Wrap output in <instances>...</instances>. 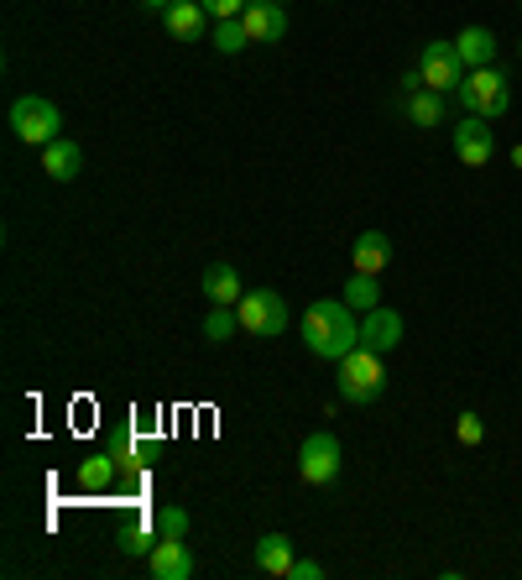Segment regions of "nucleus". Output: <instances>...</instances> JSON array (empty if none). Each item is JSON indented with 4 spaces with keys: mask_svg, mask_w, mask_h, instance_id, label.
Wrapping results in <instances>:
<instances>
[{
    "mask_svg": "<svg viewBox=\"0 0 522 580\" xmlns=\"http://www.w3.org/2000/svg\"><path fill=\"white\" fill-rule=\"evenodd\" d=\"M116 471H120L116 450H105V455H90L84 465H79V486H84V492H110V486H116Z\"/></svg>",
    "mask_w": 522,
    "mask_h": 580,
    "instance_id": "nucleus-19",
    "label": "nucleus"
},
{
    "mask_svg": "<svg viewBox=\"0 0 522 580\" xmlns=\"http://www.w3.org/2000/svg\"><path fill=\"white\" fill-rule=\"evenodd\" d=\"M324 576V565H319V559H293V576L287 580H319Z\"/></svg>",
    "mask_w": 522,
    "mask_h": 580,
    "instance_id": "nucleus-27",
    "label": "nucleus"
},
{
    "mask_svg": "<svg viewBox=\"0 0 522 580\" xmlns=\"http://www.w3.org/2000/svg\"><path fill=\"white\" fill-rule=\"evenodd\" d=\"M340 366V377H334V387H340V398L345 403H356V409H366V403H377L381 392H387V366H381L377 351H366V345H356Z\"/></svg>",
    "mask_w": 522,
    "mask_h": 580,
    "instance_id": "nucleus-2",
    "label": "nucleus"
},
{
    "mask_svg": "<svg viewBox=\"0 0 522 580\" xmlns=\"http://www.w3.org/2000/svg\"><path fill=\"white\" fill-rule=\"evenodd\" d=\"M304 345L319 362H345L360 345V319L345 298H319L304 309Z\"/></svg>",
    "mask_w": 522,
    "mask_h": 580,
    "instance_id": "nucleus-1",
    "label": "nucleus"
},
{
    "mask_svg": "<svg viewBox=\"0 0 522 580\" xmlns=\"http://www.w3.org/2000/svg\"><path fill=\"white\" fill-rule=\"evenodd\" d=\"M11 131H16V142L43 152L48 142L63 137V110L48 95H16L11 99Z\"/></svg>",
    "mask_w": 522,
    "mask_h": 580,
    "instance_id": "nucleus-3",
    "label": "nucleus"
},
{
    "mask_svg": "<svg viewBox=\"0 0 522 580\" xmlns=\"http://www.w3.org/2000/svg\"><path fill=\"white\" fill-rule=\"evenodd\" d=\"M152 523H157L163 538H189V512H183V508H157Z\"/></svg>",
    "mask_w": 522,
    "mask_h": 580,
    "instance_id": "nucleus-24",
    "label": "nucleus"
},
{
    "mask_svg": "<svg viewBox=\"0 0 522 580\" xmlns=\"http://www.w3.org/2000/svg\"><path fill=\"white\" fill-rule=\"evenodd\" d=\"M236 330H240V309H236V304H214L210 319H204V335L220 345V340H230Z\"/></svg>",
    "mask_w": 522,
    "mask_h": 580,
    "instance_id": "nucleus-22",
    "label": "nucleus"
},
{
    "mask_svg": "<svg viewBox=\"0 0 522 580\" xmlns=\"http://www.w3.org/2000/svg\"><path fill=\"white\" fill-rule=\"evenodd\" d=\"M163 22L178 43H199V37L210 32V11H204L199 0H173V11H167Z\"/></svg>",
    "mask_w": 522,
    "mask_h": 580,
    "instance_id": "nucleus-14",
    "label": "nucleus"
},
{
    "mask_svg": "<svg viewBox=\"0 0 522 580\" xmlns=\"http://www.w3.org/2000/svg\"><path fill=\"white\" fill-rule=\"evenodd\" d=\"M146 565H152V576H157V580H193V576H199L193 549L183 544V538H157V549L146 555Z\"/></svg>",
    "mask_w": 522,
    "mask_h": 580,
    "instance_id": "nucleus-10",
    "label": "nucleus"
},
{
    "mask_svg": "<svg viewBox=\"0 0 522 580\" xmlns=\"http://www.w3.org/2000/svg\"><path fill=\"white\" fill-rule=\"evenodd\" d=\"M387 262H392V241H387L381 230H360V236H356V272L377 277Z\"/></svg>",
    "mask_w": 522,
    "mask_h": 580,
    "instance_id": "nucleus-17",
    "label": "nucleus"
},
{
    "mask_svg": "<svg viewBox=\"0 0 522 580\" xmlns=\"http://www.w3.org/2000/svg\"><path fill=\"white\" fill-rule=\"evenodd\" d=\"M512 163H518V168H522V142H518V146H512Z\"/></svg>",
    "mask_w": 522,
    "mask_h": 580,
    "instance_id": "nucleus-29",
    "label": "nucleus"
},
{
    "mask_svg": "<svg viewBox=\"0 0 522 580\" xmlns=\"http://www.w3.org/2000/svg\"><path fill=\"white\" fill-rule=\"evenodd\" d=\"M199 5H204V11H210L214 22H230V16H240V11H246V5H240V0H199Z\"/></svg>",
    "mask_w": 522,
    "mask_h": 580,
    "instance_id": "nucleus-26",
    "label": "nucleus"
},
{
    "mask_svg": "<svg viewBox=\"0 0 522 580\" xmlns=\"http://www.w3.org/2000/svg\"><path fill=\"white\" fill-rule=\"evenodd\" d=\"M413 69L424 79V90H439V95H454V90L465 84V58H460L454 43H424Z\"/></svg>",
    "mask_w": 522,
    "mask_h": 580,
    "instance_id": "nucleus-6",
    "label": "nucleus"
},
{
    "mask_svg": "<svg viewBox=\"0 0 522 580\" xmlns=\"http://www.w3.org/2000/svg\"><path fill=\"white\" fill-rule=\"evenodd\" d=\"M204 298L210 304H240V272L230 262H210L204 267Z\"/></svg>",
    "mask_w": 522,
    "mask_h": 580,
    "instance_id": "nucleus-16",
    "label": "nucleus"
},
{
    "mask_svg": "<svg viewBox=\"0 0 522 580\" xmlns=\"http://www.w3.org/2000/svg\"><path fill=\"white\" fill-rule=\"evenodd\" d=\"M157 538H163V533H157V523H137V529H126L120 533V555H152V549H157Z\"/></svg>",
    "mask_w": 522,
    "mask_h": 580,
    "instance_id": "nucleus-23",
    "label": "nucleus"
},
{
    "mask_svg": "<svg viewBox=\"0 0 522 580\" xmlns=\"http://www.w3.org/2000/svg\"><path fill=\"white\" fill-rule=\"evenodd\" d=\"M240 22L251 32V43H283L287 37V5H277V0H246Z\"/></svg>",
    "mask_w": 522,
    "mask_h": 580,
    "instance_id": "nucleus-9",
    "label": "nucleus"
},
{
    "mask_svg": "<svg viewBox=\"0 0 522 580\" xmlns=\"http://www.w3.org/2000/svg\"><path fill=\"white\" fill-rule=\"evenodd\" d=\"M518 11H522V0H518Z\"/></svg>",
    "mask_w": 522,
    "mask_h": 580,
    "instance_id": "nucleus-30",
    "label": "nucleus"
},
{
    "mask_svg": "<svg viewBox=\"0 0 522 580\" xmlns=\"http://www.w3.org/2000/svg\"><path fill=\"white\" fill-rule=\"evenodd\" d=\"M398 340H403V315L398 309H371V315H360V345L366 351H377V356H387V351H398Z\"/></svg>",
    "mask_w": 522,
    "mask_h": 580,
    "instance_id": "nucleus-11",
    "label": "nucleus"
},
{
    "mask_svg": "<svg viewBox=\"0 0 522 580\" xmlns=\"http://www.w3.org/2000/svg\"><path fill=\"white\" fill-rule=\"evenodd\" d=\"M345 304L356 309V315H371L381 304V288H377V277H366V272H356L351 283H345Z\"/></svg>",
    "mask_w": 522,
    "mask_h": 580,
    "instance_id": "nucleus-20",
    "label": "nucleus"
},
{
    "mask_svg": "<svg viewBox=\"0 0 522 580\" xmlns=\"http://www.w3.org/2000/svg\"><path fill=\"white\" fill-rule=\"evenodd\" d=\"M43 173H48L52 184H73V178L84 173V152H79V142L58 137V142L43 146Z\"/></svg>",
    "mask_w": 522,
    "mask_h": 580,
    "instance_id": "nucleus-13",
    "label": "nucleus"
},
{
    "mask_svg": "<svg viewBox=\"0 0 522 580\" xmlns=\"http://www.w3.org/2000/svg\"><path fill=\"white\" fill-rule=\"evenodd\" d=\"M340 439L330 435V429H313L304 445H298V476L309 486H334L340 482Z\"/></svg>",
    "mask_w": 522,
    "mask_h": 580,
    "instance_id": "nucleus-7",
    "label": "nucleus"
},
{
    "mask_svg": "<svg viewBox=\"0 0 522 580\" xmlns=\"http://www.w3.org/2000/svg\"><path fill=\"white\" fill-rule=\"evenodd\" d=\"M210 43H214V52H240L246 43H251V32H246V22H240V16H230V22H214L210 26Z\"/></svg>",
    "mask_w": 522,
    "mask_h": 580,
    "instance_id": "nucleus-21",
    "label": "nucleus"
},
{
    "mask_svg": "<svg viewBox=\"0 0 522 580\" xmlns=\"http://www.w3.org/2000/svg\"><path fill=\"white\" fill-rule=\"evenodd\" d=\"M491 152H497V131L486 116H465V121H454V157L465 163V168H486L491 163Z\"/></svg>",
    "mask_w": 522,
    "mask_h": 580,
    "instance_id": "nucleus-8",
    "label": "nucleus"
},
{
    "mask_svg": "<svg viewBox=\"0 0 522 580\" xmlns=\"http://www.w3.org/2000/svg\"><path fill=\"white\" fill-rule=\"evenodd\" d=\"M407 121L413 126H444V95L439 90H407Z\"/></svg>",
    "mask_w": 522,
    "mask_h": 580,
    "instance_id": "nucleus-18",
    "label": "nucleus"
},
{
    "mask_svg": "<svg viewBox=\"0 0 522 580\" xmlns=\"http://www.w3.org/2000/svg\"><path fill=\"white\" fill-rule=\"evenodd\" d=\"M454 435H460V445H481V439H486V424H481L475 413H460V418H454Z\"/></svg>",
    "mask_w": 522,
    "mask_h": 580,
    "instance_id": "nucleus-25",
    "label": "nucleus"
},
{
    "mask_svg": "<svg viewBox=\"0 0 522 580\" xmlns=\"http://www.w3.org/2000/svg\"><path fill=\"white\" fill-rule=\"evenodd\" d=\"M142 5H146V11H163V16L173 11V0H142Z\"/></svg>",
    "mask_w": 522,
    "mask_h": 580,
    "instance_id": "nucleus-28",
    "label": "nucleus"
},
{
    "mask_svg": "<svg viewBox=\"0 0 522 580\" xmlns=\"http://www.w3.org/2000/svg\"><path fill=\"white\" fill-rule=\"evenodd\" d=\"M454 48H460V58H465V69H491V63H497V32L465 26V32L454 37Z\"/></svg>",
    "mask_w": 522,
    "mask_h": 580,
    "instance_id": "nucleus-15",
    "label": "nucleus"
},
{
    "mask_svg": "<svg viewBox=\"0 0 522 580\" xmlns=\"http://www.w3.org/2000/svg\"><path fill=\"white\" fill-rule=\"evenodd\" d=\"M236 309H240V330H246V335L272 340V335H283L287 330V298L283 293L251 288V293H240Z\"/></svg>",
    "mask_w": 522,
    "mask_h": 580,
    "instance_id": "nucleus-5",
    "label": "nucleus"
},
{
    "mask_svg": "<svg viewBox=\"0 0 522 580\" xmlns=\"http://www.w3.org/2000/svg\"><path fill=\"white\" fill-rule=\"evenodd\" d=\"M251 559H257L261 576L287 580V576H293V538H287V533H261L257 549H251Z\"/></svg>",
    "mask_w": 522,
    "mask_h": 580,
    "instance_id": "nucleus-12",
    "label": "nucleus"
},
{
    "mask_svg": "<svg viewBox=\"0 0 522 580\" xmlns=\"http://www.w3.org/2000/svg\"><path fill=\"white\" fill-rule=\"evenodd\" d=\"M454 99L465 105V116H486V121H501L507 116V105H512V84H507V73L491 63V69H471L465 73V84L454 90Z\"/></svg>",
    "mask_w": 522,
    "mask_h": 580,
    "instance_id": "nucleus-4",
    "label": "nucleus"
},
{
    "mask_svg": "<svg viewBox=\"0 0 522 580\" xmlns=\"http://www.w3.org/2000/svg\"><path fill=\"white\" fill-rule=\"evenodd\" d=\"M277 5H283V0H277Z\"/></svg>",
    "mask_w": 522,
    "mask_h": 580,
    "instance_id": "nucleus-31",
    "label": "nucleus"
}]
</instances>
